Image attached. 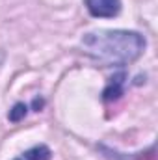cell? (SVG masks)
<instances>
[{
  "label": "cell",
  "mask_w": 158,
  "mask_h": 160,
  "mask_svg": "<svg viewBox=\"0 0 158 160\" xmlns=\"http://www.w3.org/2000/svg\"><path fill=\"white\" fill-rule=\"evenodd\" d=\"M147 41L134 30H95L82 38L84 52L104 67H125L136 62Z\"/></svg>",
  "instance_id": "cell-1"
},
{
  "label": "cell",
  "mask_w": 158,
  "mask_h": 160,
  "mask_svg": "<svg viewBox=\"0 0 158 160\" xmlns=\"http://www.w3.org/2000/svg\"><path fill=\"white\" fill-rule=\"evenodd\" d=\"M84 6L97 19H114L121 13V0H84Z\"/></svg>",
  "instance_id": "cell-2"
},
{
  "label": "cell",
  "mask_w": 158,
  "mask_h": 160,
  "mask_svg": "<svg viewBox=\"0 0 158 160\" xmlns=\"http://www.w3.org/2000/svg\"><path fill=\"white\" fill-rule=\"evenodd\" d=\"M125 80H126V75L125 73H117V75H114L112 78L108 80V84H106V88H104V91H102V99L104 101H117L119 97L123 95V91H125Z\"/></svg>",
  "instance_id": "cell-3"
},
{
  "label": "cell",
  "mask_w": 158,
  "mask_h": 160,
  "mask_svg": "<svg viewBox=\"0 0 158 160\" xmlns=\"http://www.w3.org/2000/svg\"><path fill=\"white\" fill-rule=\"evenodd\" d=\"M52 158V151L47 147V145H34L32 149H28V151H24L21 157H17V158L13 160H50Z\"/></svg>",
  "instance_id": "cell-4"
},
{
  "label": "cell",
  "mask_w": 158,
  "mask_h": 160,
  "mask_svg": "<svg viewBox=\"0 0 158 160\" xmlns=\"http://www.w3.org/2000/svg\"><path fill=\"white\" fill-rule=\"evenodd\" d=\"M26 112H28V106L24 104V102H17L11 110H9V121H13V123H17V121L24 119V116H26Z\"/></svg>",
  "instance_id": "cell-5"
}]
</instances>
